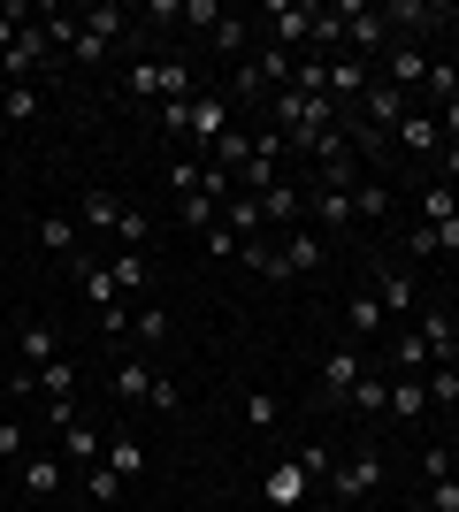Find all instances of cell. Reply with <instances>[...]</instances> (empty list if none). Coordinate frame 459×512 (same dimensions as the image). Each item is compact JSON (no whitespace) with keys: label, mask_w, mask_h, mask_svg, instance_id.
<instances>
[{"label":"cell","mask_w":459,"mask_h":512,"mask_svg":"<svg viewBox=\"0 0 459 512\" xmlns=\"http://www.w3.org/2000/svg\"><path fill=\"white\" fill-rule=\"evenodd\" d=\"M276 130H284V146H306V153H314L329 130H337V100L284 85V92H276Z\"/></svg>","instance_id":"obj_1"},{"label":"cell","mask_w":459,"mask_h":512,"mask_svg":"<svg viewBox=\"0 0 459 512\" xmlns=\"http://www.w3.org/2000/svg\"><path fill=\"white\" fill-rule=\"evenodd\" d=\"M123 92H131V100H192V62H184V54H169V62H131L123 69Z\"/></svg>","instance_id":"obj_2"},{"label":"cell","mask_w":459,"mask_h":512,"mask_svg":"<svg viewBox=\"0 0 459 512\" xmlns=\"http://www.w3.org/2000/svg\"><path fill=\"white\" fill-rule=\"evenodd\" d=\"M314 23H322V8H314V0H268V39L284 46L291 62L314 46Z\"/></svg>","instance_id":"obj_3"},{"label":"cell","mask_w":459,"mask_h":512,"mask_svg":"<svg viewBox=\"0 0 459 512\" xmlns=\"http://www.w3.org/2000/svg\"><path fill=\"white\" fill-rule=\"evenodd\" d=\"M329 497H337V505H368V497H383V459H375V451H352V459H337V474H329Z\"/></svg>","instance_id":"obj_4"},{"label":"cell","mask_w":459,"mask_h":512,"mask_svg":"<svg viewBox=\"0 0 459 512\" xmlns=\"http://www.w3.org/2000/svg\"><path fill=\"white\" fill-rule=\"evenodd\" d=\"M123 31H131V8H115V0L108 8H85V31H77V46H69V62H100Z\"/></svg>","instance_id":"obj_5"},{"label":"cell","mask_w":459,"mask_h":512,"mask_svg":"<svg viewBox=\"0 0 459 512\" xmlns=\"http://www.w3.org/2000/svg\"><path fill=\"white\" fill-rule=\"evenodd\" d=\"M337 23H345V54H383V46H391V16L368 8V0H345Z\"/></svg>","instance_id":"obj_6"},{"label":"cell","mask_w":459,"mask_h":512,"mask_svg":"<svg viewBox=\"0 0 459 512\" xmlns=\"http://www.w3.org/2000/svg\"><path fill=\"white\" fill-rule=\"evenodd\" d=\"M261 497H268L276 512H306L322 490H314V474H306L299 459H284V467H268V474H261Z\"/></svg>","instance_id":"obj_7"},{"label":"cell","mask_w":459,"mask_h":512,"mask_svg":"<svg viewBox=\"0 0 459 512\" xmlns=\"http://www.w3.org/2000/svg\"><path fill=\"white\" fill-rule=\"evenodd\" d=\"M360 375H368V367H360V352H352V344H329V352H322V398H329V406H352Z\"/></svg>","instance_id":"obj_8"},{"label":"cell","mask_w":459,"mask_h":512,"mask_svg":"<svg viewBox=\"0 0 459 512\" xmlns=\"http://www.w3.org/2000/svg\"><path fill=\"white\" fill-rule=\"evenodd\" d=\"M360 214H352V192H329V184H314L306 192V230H322V237H337V230H352Z\"/></svg>","instance_id":"obj_9"},{"label":"cell","mask_w":459,"mask_h":512,"mask_svg":"<svg viewBox=\"0 0 459 512\" xmlns=\"http://www.w3.org/2000/svg\"><path fill=\"white\" fill-rule=\"evenodd\" d=\"M383 85H398V92H406V100H414V92L429 85V54H421L414 39H398L391 54H383Z\"/></svg>","instance_id":"obj_10"},{"label":"cell","mask_w":459,"mask_h":512,"mask_svg":"<svg viewBox=\"0 0 459 512\" xmlns=\"http://www.w3.org/2000/svg\"><path fill=\"white\" fill-rule=\"evenodd\" d=\"M322 245H329V237H322V230H306V222H299V230H284V245H276V268H284V283L306 276V268H322Z\"/></svg>","instance_id":"obj_11"},{"label":"cell","mask_w":459,"mask_h":512,"mask_svg":"<svg viewBox=\"0 0 459 512\" xmlns=\"http://www.w3.org/2000/svg\"><path fill=\"white\" fill-rule=\"evenodd\" d=\"M222 130H230V107H222V92L199 85V100H192V146H199V153H215V146H222Z\"/></svg>","instance_id":"obj_12"},{"label":"cell","mask_w":459,"mask_h":512,"mask_svg":"<svg viewBox=\"0 0 459 512\" xmlns=\"http://www.w3.org/2000/svg\"><path fill=\"white\" fill-rule=\"evenodd\" d=\"M261 222L299 230V222H306V192H299V184H268V192H261Z\"/></svg>","instance_id":"obj_13"},{"label":"cell","mask_w":459,"mask_h":512,"mask_svg":"<svg viewBox=\"0 0 459 512\" xmlns=\"http://www.w3.org/2000/svg\"><path fill=\"white\" fill-rule=\"evenodd\" d=\"M414 222H429V230L459 222V192H452V184H421V192H414Z\"/></svg>","instance_id":"obj_14"},{"label":"cell","mask_w":459,"mask_h":512,"mask_svg":"<svg viewBox=\"0 0 459 512\" xmlns=\"http://www.w3.org/2000/svg\"><path fill=\"white\" fill-rule=\"evenodd\" d=\"M108 276H115V291H123V299H146V291H153V260H146V253H115Z\"/></svg>","instance_id":"obj_15"},{"label":"cell","mask_w":459,"mask_h":512,"mask_svg":"<svg viewBox=\"0 0 459 512\" xmlns=\"http://www.w3.org/2000/svg\"><path fill=\"white\" fill-rule=\"evenodd\" d=\"M368 85H375V77H368L360 54H337V62H329V100H360Z\"/></svg>","instance_id":"obj_16"},{"label":"cell","mask_w":459,"mask_h":512,"mask_svg":"<svg viewBox=\"0 0 459 512\" xmlns=\"http://www.w3.org/2000/svg\"><path fill=\"white\" fill-rule=\"evenodd\" d=\"M375 299H383L391 321H406L414 314V276H406V268H383V276H375Z\"/></svg>","instance_id":"obj_17"},{"label":"cell","mask_w":459,"mask_h":512,"mask_svg":"<svg viewBox=\"0 0 459 512\" xmlns=\"http://www.w3.org/2000/svg\"><path fill=\"white\" fill-rule=\"evenodd\" d=\"M153 383H161V375H153L146 360H123V367H115V398H123V406H153Z\"/></svg>","instance_id":"obj_18"},{"label":"cell","mask_w":459,"mask_h":512,"mask_svg":"<svg viewBox=\"0 0 459 512\" xmlns=\"http://www.w3.org/2000/svg\"><path fill=\"white\" fill-rule=\"evenodd\" d=\"M391 146H406V153H437V146H444L437 115H421V107H414V115H406V123L391 130Z\"/></svg>","instance_id":"obj_19"},{"label":"cell","mask_w":459,"mask_h":512,"mask_svg":"<svg viewBox=\"0 0 459 512\" xmlns=\"http://www.w3.org/2000/svg\"><path fill=\"white\" fill-rule=\"evenodd\" d=\"M391 413L398 421H421V413H429V383H421V375H391Z\"/></svg>","instance_id":"obj_20"},{"label":"cell","mask_w":459,"mask_h":512,"mask_svg":"<svg viewBox=\"0 0 459 512\" xmlns=\"http://www.w3.org/2000/svg\"><path fill=\"white\" fill-rule=\"evenodd\" d=\"M77 222L115 237V222H123V199H115V192H85V199H77Z\"/></svg>","instance_id":"obj_21"},{"label":"cell","mask_w":459,"mask_h":512,"mask_svg":"<svg viewBox=\"0 0 459 512\" xmlns=\"http://www.w3.org/2000/svg\"><path fill=\"white\" fill-rule=\"evenodd\" d=\"M69 482V467H62V451H46V459H31V467H23V490L31 497H54Z\"/></svg>","instance_id":"obj_22"},{"label":"cell","mask_w":459,"mask_h":512,"mask_svg":"<svg viewBox=\"0 0 459 512\" xmlns=\"http://www.w3.org/2000/svg\"><path fill=\"white\" fill-rule=\"evenodd\" d=\"M398 375H429V367H437V352H429V337H421V329H398Z\"/></svg>","instance_id":"obj_23"},{"label":"cell","mask_w":459,"mask_h":512,"mask_svg":"<svg viewBox=\"0 0 459 512\" xmlns=\"http://www.w3.org/2000/svg\"><path fill=\"white\" fill-rule=\"evenodd\" d=\"M100 451H108V444H100V428H85V421L62 428V467H92Z\"/></svg>","instance_id":"obj_24"},{"label":"cell","mask_w":459,"mask_h":512,"mask_svg":"<svg viewBox=\"0 0 459 512\" xmlns=\"http://www.w3.org/2000/svg\"><path fill=\"white\" fill-rule=\"evenodd\" d=\"M100 459H108L123 482H138V474H146V444H138V436H108V451H100Z\"/></svg>","instance_id":"obj_25"},{"label":"cell","mask_w":459,"mask_h":512,"mask_svg":"<svg viewBox=\"0 0 459 512\" xmlns=\"http://www.w3.org/2000/svg\"><path fill=\"white\" fill-rule=\"evenodd\" d=\"M238 268H253V276H268V283H284V268H276V245H268V237H238Z\"/></svg>","instance_id":"obj_26"},{"label":"cell","mask_w":459,"mask_h":512,"mask_svg":"<svg viewBox=\"0 0 459 512\" xmlns=\"http://www.w3.org/2000/svg\"><path fill=\"white\" fill-rule=\"evenodd\" d=\"M46 54H69V46H77V31H85V16H69V8H46Z\"/></svg>","instance_id":"obj_27"},{"label":"cell","mask_w":459,"mask_h":512,"mask_svg":"<svg viewBox=\"0 0 459 512\" xmlns=\"http://www.w3.org/2000/svg\"><path fill=\"white\" fill-rule=\"evenodd\" d=\"M176 222L207 237V230H215V222H222V207H215V199H207V192H184V199H176Z\"/></svg>","instance_id":"obj_28"},{"label":"cell","mask_w":459,"mask_h":512,"mask_svg":"<svg viewBox=\"0 0 459 512\" xmlns=\"http://www.w3.org/2000/svg\"><path fill=\"white\" fill-rule=\"evenodd\" d=\"M383 321H391V314H383L375 291H352V306H345V329H352V337H368V329H383Z\"/></svg>","instance_id":"obj_29"},{"label":"cell","mask_w":459,"mask_h":512,"mask_svg":"<svg viewBox=\"0 0 459 512\" xmlns=\"http://www.w3.org/2000/svg\"><path fill=\"white\" fill-rule=\"evenodd\" d=\"M421 337H429L437 360H459V321L452 314H421Z\"/></svg>","instance_id":"obj_30"},{"label":"cell","mask_w":459,"mask_h":512,"mask_svg":"<svg viewBox=\"0 0 459 512\" xmlns=\"http://www.w3.org/2000/svg\"><path fill=\"white\" fill-rule=\"evenodd\" d=\"M421 383H429V406H452L459 413V360H437Z\"/></svg>","instance_id":"obj_31"},{"label":"cell","mask_w":459,"mask_h":512,"mask_svg":"<svg viewBox=\"0 0 459 512\" xmlns=\"http://www.w3.org/2000/svg\"><path fill=\"white\" fill-rule=\"evenodd\" d=\"M77 230H85L77 214H46V222H39V245H46V253H77Z\"/></svg>","instance_id":"obj_32"},{"label":"cell","mask_w":459,"mask_h":512,"mask_svg":"<svg viewBox=\"0 0 459 512\" xmlns=\"http://www.w3.org/2000/svg\"><path fill=\"white\" fill-rule=\"evenodd\" d=\"M421 92H429V100H459V62H452V54H429V85H421Z\"/></svg>","instance_id":"obj_33"},{"label":"cell","mask_w":459,"mask_h":512,"mask_svg":"<svg viewBox=\"0 0 459 512\" xmlns=\"http://www.w3.org/2000/svg\"><path fill=\"white\" fill-rule=\"evenodd\" d=\"M352 214H360V222H383V214H391V184H368V176H360V184H352Z\"/></svg>","instance_id":"obj_34"},{"label":"cell","mask_w":459,"mask_h":512,"mask_svg":"<svg viewBox=\"0 0 459 512\" xmlns=\"http://www.w3.org/2000/svg\"><path fill=\"white\" fill-rule=\"evenodd\" d=\"M222 230H230V237H261V199H230V207H222Z\"/></svg>","instance_id":"obj_35"},{"label":"cell","mask_w":459,"mask_h":512,"mask_svg":"<svg viewBox=\"0 0 459 512\" xmlns=\"http://www.w3.org/2000/svg\"><path fill=\"white\" fill-rule=\"evenodd\" d=\"M131 337H138V344H161V337H169V314H161L153 299H138V306H131Z\"/></svg>","instance_id":"obj_36"},{"label":"cell","mask_w":459,"mask_h":512,"mask_svg":"<svg viewBox=\"0 0 459 512\" xmlns=\"http://www.w3.org/2000/svg\"><path fill=\"white\" fill-rule=\"evenodd\" d=\"M62 360V337L54 329H23V367H54Z\"/></svg>","instance_id":"obj_37"},{"label":"cell","mask_w":459,"mask_h":512,"mask_svg":"<svg viewBox=\"0 0 459 512\" xmlns=\"http://www.w3.org/2000/svg\"><path fill=\"white\" fill-rule=\"evenodd\" d=\"M352 413H391V375H360V390H352Z\"/></svg>","instance_id":"obj_38"},{"label":"cell","mask_w":459,"mask_h":512,"mask_svg":"<svg viewBox=\"0 0 459 512\" xmlns=\"http://www.w3.org/2000/svg\"><path fill=\"white\" fill-rule=\"evenodd\" d=\"M276 390H245V428H253V436H268V428H276Z\"/></svg>","instance_id":"obj_39"},{"label":"cell","mask_w":459,"mask_h":512,"mask_svg":"<svg viewBox=\"0 0 459 512\" xmlns=\"http://www.w3.org/2000/svg\"><path fill=\"white\" fill-rule=\"evenodd\" d=\"M85 490H92V497H100V505H115V497L131 490V482H123V474H115V467H108V459H92V467H85Z\"/></svg>","instance_id":"obj_40"},{"label":"cell","mask_w":459,"mask_h":512,"mask_svg":"<svg viewBox=\"0 0 459 512\" xmlns=\"http://www.w3.org/2000/svg\"><path fill=\"white\" fill-rule=\"evenodd\" d=\"M146 237H153V222L138 207H123V222H115V245H123V253H146Z\"/></svg>","instance_id":"obj_41"},{"label":"cell","mask_w":459,"mask_h":512,"mask_svg":"<svg viewBox=\"0 0 459 512\" xmlns=\"http://www.w3.org/2000/svg\"><path fill=\"white\" fill-rule=\"evenodd\" d=\"M207 39H215V54H222V62H245V23H238V16H222L215 31H207Z\"/></svg>","instance_id":"obj_42"},{"label":"cell","mask_w":459,"mask_h":512,"mask_svg":"<svg viewBox=\"0 0 459 512\" xmlns=\"http://www.w3.org/2000/svg\"><path fill=\"white\" fill-rule=\"evenodd\" d=\"M299 467L314 474V490H329V474H337V444H306V451H299Z\"/></svg>","instance_id":"obj_43"},{"label":"cell","mask_w":459,"mask_h":512,"mask_svg":"<svg viewBox=\"0 0 459 512\" xmlns=\"http://www.w3.org/2000/svg\"><path fill=\"white\" fill-rule=\"evenodd\" d=\"M0 115H8V123H31V115H39V92H31V85H8V92H0Z\"/></svg>","instance_id":"obj_44"},{"label":"cell","mask_w":459,"mask_h":512,"mask_svg":"<svg viewBox=\"0 0 459 512\" xmlns=\"http://www.w3.org/2000/svg\"><path fill=\"white\" fill-rule=\"evenodd\" d=\"M199 100V92H192ZM192 100H161V130H169V146L176 138H192Z\"/></svg>","instance_id":"obj_45"},{"label":"cell","mask_w":459,"mask_h":512,"mask_svg":"<svg viewBox=\"0 0 459 512\" xmlns=\"http://www.w3.org/2000/svg\"><path fill=\"white\" fill-rule=\"evenodd\" d=\"M85 299L100 306V314H108V306L123 299V291H115V276H108V268H92V260H85Z\"/></svg>","instance_id":"obj_46"},{"label":"cell","mask_w":459,"mask_h":512,"mask_svg":"<svg viewBox=\"0 0 459 512\" xmlns=\"http://www.w3.org/2000/svg\"><path fill=\"white\" fill-rule=\"evenodd\" d=\"M23 16H31V8H23V0H0V54H8V46H16Z\"/></svg>","instance_id":"obj_47"},{"label":"cell","mask_w":459,"mask_h":512,"mask_svg":"<svg viewBox=\"0 0 459 512\" xmlns=\"http://www.w3.org/2000/svg\"><path fill=\"white\" fill-rule=\"evenodd\" d=\"M459 467V451L452 444H437V451H421V474H429V482H444V474Z\"/></svg>","instance_id":"obj_48"},{"label":"cell","mask_w":459,"mask_h":512,"mask_svg":"<svg viewBox=\"0 0 459 512\" xmlns=\"http://www.w3.org/2000/svg\"><path fill=\"white\" fill-rule=\"evenodd\" d=\"M429 512H459V474H444V482H429Z\"/></svg>","instance_id":"obj_49"},{"label":"cell","mask_w":459,"mask_h":512,"mask_svg":"<svg viewBox=\"0 0 459 512\" xmlns=\"http://www.w3.org/2000/svg\"><path fill=\"white\" fill-rule=\"evenodd\" d=\"M222 16H230V8H222V0H184V23H207V31H215Z\"/></svg>","instance_id":"obj_50"},{"label":"cell","mask_w":459,"mask_h":512,"mask_svg":"<svg viewBox=\"0 0 459 512\" xmlns=\"http://www.w3.org/2000/svg\"><path fill=\"white\" fill-rule=\"evenodd\" d=\"M383 16H391V23H414V31H421V23H429V0H391Z\"/></svg>","instance_id":"obj_51"},{"label":"cell","mask_w":459,"mask_h":512,"mask_svg":"<svg viewBox=\"0 0 459 512\" xmlns=\"http://www.w3.org/2000/svg\"><path fill=\"white\" fill-rule=\"evenodd\" d=\"M414 260H444V237L429 222H414Z\"/></svg>","instance_id":"obj_52"},{"label":"cell","mask_w":459,"mask_h":512,"mask_svg":"<svg viewBox=\"0 0 459 512\" xmlns=\"http://www.w3.org/2000/svg\"><path fill=\"white\" fill-rule=\"evenodd\" d=\"M46 390H54V398H69V390H77V367L54 360V367H46Z\"/></svg>","instance_id":"obj_53"},{"label":"cell","mask_w":459,"mask_h":512,"mask_svg":"<svg viewBox=\"0 0 459 512\" xmlns=\"http://www.w3.org/2000/svg\"><path fill=\"white\" fill-rule=\"evenodd\" d=\"M176 406H184V390H176L169 375H161V383H153V413H176Z\"/></svg>","instance_id":"obj_54"},{"label":"cell","mask_w":459,"mask_h":512,"mask_svg":"<svg viewBox=\"0 0 459 512\" xmlns=\"http://www.w3.org/2000/svg\"><path fill=\"white\" fill-rule=\"evenodd\" d=\"M23 451V421H8V413H0V459H16Z\"/></svg>","instance_id":"obj_55"},{"label":"cell","mask_w":459,"mask_h":512,"mask_svg":"<svg viewBox=\"0 0 459 512\" xmlns=\"http://www.w3.org/2000/svg\"><path fill=\"white\" fill-rule=\"evenodd\" d=\"M207 253H215V260H238V237H230V230L215 222V230H207Z\"/></svg>","instance_id":"obj_56"},{"label":"cell","mask_w":459,"mask_h":512,"mask_svg":"<svg viewBox=\"0 0 459 512\" xmlns=\"http://www.w3.org/2000/svg\"><path fill=\"white\" fill-rule=\"evenodd\" d=\"M437 130H444V146H459V100L437 107Z\"/></svg>","instance_id":"obj_57"},{"label":"cell","mask_w":459,"mask_h":512,"mask_svg":"<svg viewBox=\"0 0 459 512\" xmlns=\"http://www.w3.org/2000/svg\"><path fill=\"white\" fill-rule=\"evenodd\" d=\"M437 184H452V192H459V146H444V176H437Z\"/></svg>","instance_id":"obj_58"},{"label":"cell","mask_w":459,"mask_h":512,"mask_svg":"<svg viewBox=\"0 0 459 512\" xmlns=\"http://www.w3.org/2000/svg\"><path fill=\"white\" fill-rule=\"evenodd\" d=\"M437 237H444V260H452V253H459V222H444Z\"/></svg>","instance_id":"obj_59"},{"label":"cell","mask_w":459,"mask_h":512,"mask_svg":"<svg viewBox=\"0 0 459 512\" xmlns=\"http://www.w3.org/2000/svg\"><path fill=\"white\" fill-rule=\"evenodd\" d=\"M306 512H337V505H329V497H314V505H306Z\"/></svg>","instance_id":"obj_60"},{"label":"cell","mask_w":459,"mask_h":512,"mask_svg":"<svg viewBox=\"0 0 459 512\" xmlns=\"http://www.w3.org/2000/svg\"><path fill=\"white\" fill-rule=\"evenodd\" d=\"M452 451H459V421H452Z\"/></svg>","instance_id":"obj_61"},{"label":"cell","mask_w":459,"mask_h":512,"mask_svg":"<svg viewBox=\"0 0 459 512\" xmlns=\"http://www.w3.org/2000/svg\"><path fill=\"white\" fill-rule=\"evenodd\" d=\"M16 512H31V505H16Z\"/></svg>","instance_id":"obj_62"}]
</instances>
